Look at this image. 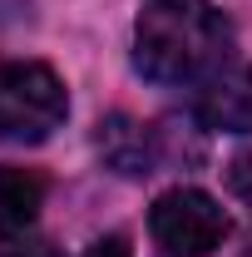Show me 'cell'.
I'll return each instance as SVG.
<instances>
[{"instance_id":"obj_1","label":"cell","mask_w":252,"mask_h":257,"mask_svg":"<svg viewBox=\"0 0 252 257\" xmlns=\"http://www.w3.org/2000/svg\"><path fill=\"white\" fill-rule=\"evenodd\" d=\"M232 64V25L213 0H144L134 20V69L163 89H193Z\"/></svg>"},{"instance_id":"obj_2","label":"cell","mask_w":252,"mask_h":257,"mask_svg":"<svg viewBox=\"0 0 252 257\" xmlns=\"http://www.w3.org/2000/svg\"><path fill=\"white\" fill-rule=\"evenodd\" d=\"M69 94L60 74L40 60L0 64V139L5 144H40L64 124Z\"/></svg>"},{"instance_id":"obj_3","label":"cell","mask_w":252,"mask_h":257,"mask_svg":"<svg viewBox=\"0 0 252 257\" xmlns=\"http://www.w3.org/2000/svg\"><path fill=\"white\" fill-rule=\"evenodd\" d=\"M227 232V208L203 188H168L149 208V237L158 257H213Z\"/></svg>"},{"instance_id":"obj_4","label":"cell","mask_w":252,"mask_h":257,"mask_svg":"<svg viewBox=\"0 0 252 257\" xmlns=\"http://www.w3.org/2000/svg\"><path fill=\"white\" fill-rule=\"evenodd\" d=\"M193 114L203 128H227V134H247L252 128V69L247 64H222L213 79L198 84Z\"/></svg>"},{"instance_id":"obj_5","label":"cell","mask_w":252,"mask_h":257,"mask_svg":"<svg viewBox=\"0 0 252 257\" xmlns=\"http://www.w3.org/2000/svg\"><path fill=\"white\" fill-rule=\"evenodd\" d=\"M94 149L99 159L109 163L114 173H124V178H149L158 168V128L144 124V119H134V114H109V119H99V134H94Z\"/></svg>"},{"instance_id":"obj_6","label":"cell","mask_w":252,"mask_h":257,"mask_svg":"<svg viewBox=\"0 0 252 257\" xmlns=\"http://www.w3.org/2000/svg\"><path fill=\"white\" fill-rule=\"evenodd\" d=\"M45 208V178L35 168H0V237H20Z\"/></svg>"},{"instance_id":"obj_7","label":"cell","mask_w":252,"mask_h":257,"mask_svg":"<svg viewBox=\"0 0 252 257\" xmlns=\"http://www.w3.org/2000/svg\"><path fill=\"white\" fill-rule=\"evenodd\" d=\"M0 257H60L45 237H30V232H20V237H10L5 247H0Z\"/></svg>"},{"instance_id":"obj_8","label":"cell","mask_w":252,"mask_h":257,"mask_svg":"<svg viewBox=\"0 0 252 257\" xmlns=\"http://www.w3.org/2000/svg\"><path fill=\"white\" fill-rule=\"evenodd\" d=\"M227 178H232V188L252 203V154H237V159H232V168H227Z\"/></svg>"},{"instance_id":"obj_9","label":"cell","mask_w":252,"mask_h":257,"mask_svg":"<svg viewBox=\"0 0 252 257\" xmlns=\"http://www.w3.org/2000/svg\"><path fill=\"white\" fill-rule=\"evenodd\" d=\"M84 257H134V247H129L119 232H109V237H99V242H94Z\"/></svg>"}]
</instances>
